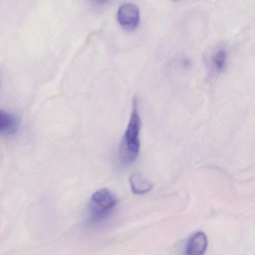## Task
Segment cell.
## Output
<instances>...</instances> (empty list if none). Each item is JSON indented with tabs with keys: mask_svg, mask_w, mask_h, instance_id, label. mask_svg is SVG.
Wrapping results in <instances>:
<instances>
[{
	"mask_svg": "<svg viewBox=\"0 0 255 255\" xmlns=\"http://www.w3.org/2000/svg\"><path fill=\"white\" fill-rule=\"evenodd\" d=\"M208 244L207 235L204 232H197L189 240L186 247V255H205Z\"/></svg>",
	"mask_w": 255,
	"mask_h": 255,
	"instance_id": "obj_4",
	"label": "cell"
},
{
	"mask_svg": "<svg viewBox=\"0 0 255 255\" xmlns=\"http://www.w3.org/2000/svg\"><path fill=\"white\" fill-rule=\"evenodd\" d=\"M130 184L132 192L136 195L149 193L153 188L152 183L137 172L130 176Z\"/></svg>",
	"mask_w": 255,
	"mask_h": 255,
	"instance_id": "obj_6",
	"label": "cell"
},
{
	"mask_svg": "<svg viewBox=\"0 0 255 255\" xmlns=\"http://www.w3.org/2000/svg\"><path fill=\"white\" fill-rule=\"evenodd\" d=\"M228 61L227 51L224 48L217 49L211 58V68L214 74H221L226 70Z\"/></svg>",
	"mask_w": 255,
	"mask_h": 255,
	"instance_id": "obj_7",
	"label": "cell"
},
{
	"mask_svg": "<svg viewBox=\"0 0 255 255\" xmlns=\"http://www.w3.org/2000/svg\"><path fill=\"white\" fill-rule=\"evenodd\" d=\"M137 98L133 102L131 115L118 149V159L123 166H128L137 160L140 153L142 121L139 113Z\"/></svg>",
	"mask_w": 255,
	"mask_h": 255,
	"instance_id": "obj_1",
	"label": "cell"
},
{
	"mask_svg": "<svg viewBox=\"0 0 255 255\" xmlns=\"http://www.w3.org/2000/svg\"><path fill=\"white\" fill-rule=\"evenodd\" d=\"M98 1H106V0H98Z\"/></svg>",
	"mask_w": 255,
	"mask_h": 255,
	"instance_id": "obj_8",
	"label": "cell"
},
{
	"mask_svg": "<svg viewBox=\"0 0 255 255\" xmlns=\"http://www.w3.org/2000/svg\"><path fill=\"white\" fill-rule=\"evenodd\" d=\"M17 118L5 111L0 110V137L11 136L17 131Z\"/></svg>",
	"mask_w": 255,
	"mask_h": 255,
	"instance_id": "obj_5",
	"label": "cell"
},
{
	"mask_svg": "<svg viewBox=\"0 0 255 255\" xmlns=\"http://www.w3.org/2000/svg\"><path fill=\"white\" fill-rule=\"evenodd\" d=\"M118 23L124 29L133 31L137 28L140 20V15L137 6L130 3L122 4L117 13Z\"/></svg>",
	"mask_w": 255,
	"mask_h": 255,
	"instance_id": "obj_3",
	"label": "cell"
},
{
	"mask_svg": "<svg viewBox=\"0 0 255 255\" xmlns=\"http://www.w3.org/2000/svg\"><path fill=\"white\" fill-rule=\"evenodd\" d=\"M118 205L115 195L108 189L103 188L96 191L91 196L88 205L89 221L99 223L107 218Z\"/></svg>",
	"mask_w": 255,
	"mask_h": 255,
	"instance_id": "obj_2",
	"label": "cell"
}]
</instances>
